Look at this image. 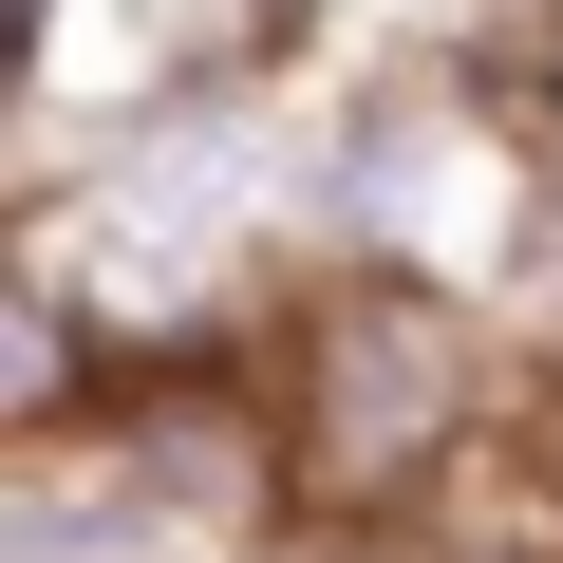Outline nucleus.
Here are the masks:
<instances>
[{
  "mask_svg": "<svg viewBox=\"0 0 563 563\" xmlns=\"http://www.w3.org/2000/svg\"><path fill=\"white\" fill-rule=\"evenodd\" d=\"M432 563H563V544H432Z\"/></svg>",
  "mask_w": 563,
  "mask_h": 563,
  "instance_id": "3",
  "label": "nucleus"
},
{
  "mask_svg": "<svg viewBox=\"0 0 563 563\" xmlns=\"http://www.w3.org/2000/svg\"><path fill=\"white\" fill-rule=\"evenodd\" d=\"M320 225L357 244V282H432V301H451V282H488L544 225V151L488 95L413 76V95H357L320 132Z\"/></svg>",
  "mask_w": 563,
  "mask_h": 563,
  "instance_id": "1",
  "label": "nucleus"
},
{
  "mask_svg": "<svg viewBox=\"0 0 563 563\" xmlns=\"http://www.w3.org/2000/svg\"><path fill=\"white\" fill-rule=\"evenodd\" d=\"M301 376H357V395H282V432H301L320 488H413L451 432H470V320L432 301V282H320V320H301Z\"/></svg>",
  "mask_w": 563,
  "mask_h": 563,
  "instance_id": "2",
  "label": "nucleus"
}]
</instances>
